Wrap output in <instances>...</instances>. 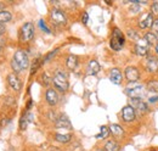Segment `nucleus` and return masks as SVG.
Segmentation results:
<instances>
[{
  "label": "nucleus",
  "instance_id": "obj_1",
  "mask_svg": "<svg viewBox=\"0 0 158 151\" xmlns=\"http://www.w3.org/2000/svg\"><path fill=\"white\" fill-rule=\"evenodd\" d=\"M52 83H54L55 88H56L57 90H60V92H62V93L67 92L68 88H69L67 75H66L63 71H57V72L55 73L54 78H52Z\"/></svg>",
  "mask_w": 158,
  "mask_h": 151
},
{
  "label": "nucleus",
  "instance_id": "obj_2",
  "mask_svg": "<svg viewBox=\"0 0 158 151\" xmlns=\"http://www.w3.org/2000/svg\"><path fill=\"white\" fill-rule=\"evenodd\" d=\"M124 43H125V37H124V34L119 31L118 28H114V29H113V33H112V37H111V43H110L111 48H112L114 51H119V50L123 48Z\"/></svg>",
  "mask_w": 158,
  "mask_h": 151
},
{
  "label": "nucleus",
  "instance_id": "obj_3",
  "mask_svg": "<svg viewBox=\"0 0 158 151\" xmlns=\"http://www.w3.org/2000/svg\"><path fill=\"white\" fill-rule=\"evenodd\" d=\"M14 60L17 62V65L20 66L22 70H26L29 65V58H28V55L24 50H17L14 55Z\"/></svg>",
  "mask_w": 158,
  "mask_h": 151
},
{
  "label": "nucleus",
  "instance_id": "obj_4",
  "mask_svg": "<svg viewBox=\"0 0 158 151\" xmlns=\"http://www.w3.org/2000/svg\"><path fill=\"white\" fill-rule=\"evenodd\" d=\"M34 36V26L31 22H27L21 28V38L23 41H29Z\"/></svg>",
  "mask_w": 158,
  "mask_h": 151
},
{
  "label": "nucleus",
  "instance_id": "obj_5",
  "mask_svg": "<svg viewBox=\"0 0 158 151\" xmlns=\"http://www.w3.org/2000/svg\"><path fill=\"white\" fill-rule=\"evenodd\" d=\"M155 19H153V15L151 12H146V14H142L139 19V27L141 29H147V28H151L152 24H153Z\"/></svg>",
  "mask_w": 158,
  "mask_h": 151
},
{
  "label": "nucleus",
  "instance_id": "obj_6",
  "mask_svg": "<svg viewBox=\"0 0 158 151\" xmlns=\"http://www.w3.org/2000/svg\"><path fill=\"white\" fill-rule=\"evenodd\" d=\"M124 75H125L127 80L130 82V83H135V82H138L139 79H140V72H139V70L135 66H129V67H127Z\"/></svg>",
  "mask_w": 158,
  "mask_h": 151
},
{
  "label": "nucleus",
  "instance_id": "obj_7",
  "mask_svg": "<svg viewBox=\"0 0 158 151\" xmlns=\"http://www.w3.org/2000/svg\"><path fill=\"white\" fill-rule=\"evenodd\" d=\"M50 17L56 24H64L67 22V17H66L64 12L60 9H52L50 12Z\"/></svg>",
  "mask_w": 158,
  "mask_h": 151
},
{
  "label": "nucleus",
  "instance_id": "obj_8",
  "mask_svg": "<svg viewBox=\"0 0 158 151\" xmlns=\"http://www.w3.org/2000/svg\"><path fill=\"white\" fill-rule=\"evenodd\" d=\"M125 93L129 95L131 99H141V96L143 94V87L142 85H134V87H128Z\"/></svg>",
  "mask_w": 158,
  "mask_h": 151
},
{
  "label": "nucleus",
  "instance_id": "obj_9",
  "mask_svg": "<svg viewBox=\"0 0 158 151\" xmlns=\"http://www.w3.org/2000/svg\"><path fill=\"white\" fill-rule=\"evenodd\" d=\"M135 117H136L135 110L130 105L123 107V110H122V118H123V121H125V122H133L135 119Z\"/></svg>",
  "mask_w": 158,
  "mask_h": 151
},
{
  "label": "nucleus",
  "instance_id": "obj_10",
  "mask_svg": "<svg viewBox=\"0 0 158 151\" xmlns=\"http://www.w3.org/2000/svg\"><path fill=\"white\" fill-rule=\"evenodd\" d=\"M135 53L139 56H146L148 53V43L145 39H140L135 45Z\"/></svg>",
  "mask_w": 158,
  "mask_h": 151
},
{
  "label": "nucleus",
  "instance_id": "obj_11",
  "mask_svg": "<svg viewBox=\"0 0 158 151\" xmlns=\"http://www.w3.org/2000/svg\"><path fill=\"white\" fill-rule=\"evenodd\" d=\"M146 71L150 73L158 72V58L156 56H148L146 60Z\"/></svg>",
  "mask_w": 158,
  "mask_h": 151
},
{
  "label": "nucleus",
  "instance_id": "obj_12",
  "mask_svg": "<svg viewBox=\"0 0 158 151\" xmlns=\"http://www.w3.org/2000/svg\"><path fill=\"white\" fill-rule=\"evenodd\" d=\"M130 106L134 109V110H139L140 112H146L148 111V107H147V104L142 100V99H130Z\"/></svg>",
  "mask_w": 158,
  "mask_h": 151
},
{
  "label": "nucleus",
  "instance_id": "obj_13",
  "mask_svg": "<svg viewBox=\"0 0 158 151\" xmlns=\"http://www.w3.org/2000/svg\"><path fill=\"white\" fill-rule=\"evenodd\" d=\"M45 97H46V101L50 106H55L57 102H59V94L55 89H48L46 90V94H45Z\"/></svg>",
  "mask_w": 158,
  "mask_h": 151
},
{
  "label": "nucleus",
  "instance_id": "obj_14",
  "mask_svg": "<svg viewBox=\"0 0 158 151\" xmlns=\"http://www.w3.org/2000/svg\"><path fill=\"white\" fill-rule=\"evenodd\" d=\"M7 83H9V85H10L14 90H16V92H20L21 88H22L21 80L19 79V77L16 75H14V73L7 76Z\"/></svg>",
  "mask_w": 158,
  "mask_h": 151
},
{
  "label": "nucleus",
  "instance_id": "obj_15",
  "mask_svg": "<svg viewBox=\"0 0 158 151\" xmlns=\"http://www.w3.org/2000/svg\"><path fill=\"white\" fill-rule=\"evenodd\" d=\"M56 127L57 128H67V129H72V124H71V122H69V119H68V117L66 116V114H62V116H60L59 118L56 119Z\"/></svg>",
  "mask_w": 158,
  "mask_h": 151
},
{
  "label": "nucleus",
  "instance_id": "obj_16",
  "mask_svg": "<svg viewBox=\"0 0 158 151\" xmlns=\"http://www.w3.org/2000/svg\"><path fill=\"white\" fill-rule=\"evenodd\" d=\"M110 79H111V82L113 84H120L122 79H123L122 72L119 71L118 68H112L111 72H110Z\"/></svg>",
  "mask_w": 158,
  "mask_h": 151
},
{
  "label": "nucleus",
  "instance_id": "obj_17",
  "mask_svg": "<svg viewBox=\"0 0 158 151\" xmlns=\"http://www.w3.org/2000/svg\"><path fill=\"white\" fill-rule=\"evenodd\" d=\"M31 122H33V113L32 112H26L23 116H22V118H21L20 121V128L22 131H24L26 128H27V126L31 123Z\"/></svg>",
  "mask_w": 158,
  "mask_h": 151
},
{
  "label": "nucleus",
  "instance_id": "obj_18",
  "mask_svg": "<svg viewBox=\"0 0 158 151\" xmlns=\"http://www.w3.org/2000/svg\"><path fill=\"white\" fill-rule=\"evenodd\" d=\"M100 65L99 62L96 60H90L89 63H88V75H91V76H95L96 73H99L100 71Z\"/></svg>",
  "mask_w": 158,
  "mask_h": 151
},
{
  "label": "nucleus",
  "instance_id": "obj_19",
  "mask_svg": "<svg viewBox=\"0 0 158 151\" xmlns=\"http://www.w3.org/2000/svg\"><path fill=\"white\" fill-rule=\"evenodd\" d=\"M110 132L114 138H123L124 136V131L119 124H111L110 126Z\"/></svg>",
  "mask_w": 158,
  "mask_h": 151
},
{
  "label": "nucleus",
  "instance_id": "obj_20",
  "mask_svg": "<svg viewBox=\"0 0 158 151\" xmlns=\"http://www.w3.org/2000/svg\"><path fill=\"white\" fill-rule=\"evenodd\" d=\"M66 65L69 70H76L77 66H78V57L76 55H69L67 57V61H66Z\"/></svg>",
  "mask_w": 158,
  "mask_h": 151
},
{
  "label": "nucleus",
  "instance_id": "obj_21",
  "mask_svg": "<svg viewBox=\"0 0 158 151\" xmlns=\"http://www.w3.org/2000/svg\"><path fill=\"white\" fill-rule=\"evenodd\" d=\"M105 150L106 151H119L120 150V145L116 140H108L105 144Z\"/></svg>",
  "mask_w": 158,
  "mask_h": 151
},
{
  "label": "nucleus",
  "instance_id": "obj_22",
  "mask_svg": "<svg viewBox=\"0 0 158 151\" xmlns=\"http://www.w3.org/2000/svg\"><path fill=\"white\" fill-rule=\"evenodd\" d=\"M143 39L148 43V45H157L158 43V37L155 34V33H152V32H148V33H146L145 34V37Z\"/></svg>",
  "mask_w": 158,
  "mask_h": 151
},
{
  "label": "nucleus",
  "instance_id": "obj_23",
  "mask_svg": "<svg viewBox=\"0 0 158 151\" xmlns=\"http://www.w3.org/2000/svg\"><path fill=\"white\" fill-rule=\"evenodd\" d=\"M110 127H106V126H102L100 128V133L96 135L98 139H106L108 135H110Z\"/></svg>",
  "mask_w": 158,
  "mask_h": 151
},
{
  "label": "nucleus",
  "instance_id": "obj_24",
  "mask_svg": "<svg viewBox=\"0 0 158 151\" xmlns=\"http://www.w3.org/2000/svg\"><path fill=\"white\" fill-rule=\"evenodd\" d=\"M12 19V15L9 11H0V23H7Z\"/></svg>",
  "mask_w": 158,
  "mask_h": 151
},
{
  "label": "nucleus",
  "instance_id": "obj_25",
  "mask_svg": "<svg viewBox=\"0 0 158 151\" xmlns=\"http://www.w3.org/2000/svg\"><path fill=\"white\" fill-rule=\"evenodd\" d=\"M55 140L59 143H68L71 140V134H55Z\"/></svg>",
  "mask_w": 158,
  "mask_h": 151
},
{
  "label": "nucleus",
  "instance_id": "obj_26",
  "mask_svg": "<svg viewBox=\"0 0 158 151\" xmlns=\"http://www.w3.org/2000/svg\"><path fill=\"white\" fill-rule=\"evenodd\" d=\"M147 89L152 93H158V80H150L147 83Z\"/></svg>",
  "mask_w": 158,
  "mask_h": 151
},
{
  "label": "nucleus",
  "instance_id": "obj_27",
  "mask_svg": "<svg viewBox=\"0 0 158 151\" xmlns=\"http://www.w3.org/2000/svg\"><path fill=\"white\" fill-rule=\"evenodd\" d=\"M39 66H40V58H35V61H34V63L32 65V68H31V75H34L37 72V70H38Z\"/></svg>",
  "mask_w": 158,
  "mask_h": 151
},
{
  "label": "nucleus",
  "instance_id": "obj_28",
  "mask_svg": "<svg viewBox=\"0 0 158 151\" xmlns=\"http://www.w3.org/2000/svg\"><path fill=\"white\" fill-rule=\"evenodd\" d=\"M11 67H12V70H14V72H15V73H20V72L23 71L20 66L17 65V62H16L14 58H12V61H11Z\"/></svg>",
  "mask_w": 158,
  "mask_h": 151
},
{
  "label": "nucleus",
  "instance_id": "obj_29",
  "mask_svg": "<svg viewBox=\"0 0 158 151\" xmlns=\"http://www.w3.org/2000/svg\"><path fill=\"white\" fill-rule=\"evenodd\" d=\"M128 37L130 38L131 40H140L139 34L135 32V31H133V29H129V31H128Z\"/></svg>",
  "mask_w": 158,
  "mask_h": 151
},
{
  "label": "nucleus",
  "instance_id": "obj_30",
  "mask_svg": "<svg viewBox=\"0 0 158 151\" xmlns=\"http://www.w3.org/2000/svg\"><path fill=\"white\" fill-rule=\"evenodd\" d=\"M130 11H131L133 14H136V12L140 11V4H139L138 1H134V2H133V5L130 6Z\"/></svg>",
  "mask_w": 158,
  "mask_h": 151
},
{
  "label": "nucleus",
  "instance_id": "obj_31",
  "mask_svg": "<svg viewBox=\"0 0 158 151\" xmlns=\"http://www.w3.org/2000/svg\"><path fill=\"white\" fill-rule=\"evenodd\" d=\"M151 14L152 15H158V1H153L151 5Z\"/></svg>",
  "mask_w": 158,
  "mask_h": 151
},
{
  "label": "nucleus",
  "instance_id": "obj_32",
  "mask_svg": "<svg viewBox=\"0 0 158 151\" xmlns=\"http://www.w3.org/2000/svg\"><path fill=\"white\" fill-rule=\"evenodd\" d=\"M39 27L41 28V31H44V32H46V33H50V31H49V28H48V26L45 24V22H44V19H39Z\"/></svg>",
  "mask_w": 158,
  "mask_h": 151
},
{
  "label": "nucleus",
  "instance_id": "obj_33",
  "mask_svg": "<svg viewBox=\"0 0 158 151\" xmlns=\"http://www.w3.org/2000/svg\"><path fill=\"white\" fill-rule=\"evenodd\" d=\"M57 51H59V49H55L54 51H51V53H49V54H48L46 56L44 57V60H43V62H48V61H49V60H50L51 57L54 56V55H55V54H56Z\"/></svg>",
  "mask_w": 158,
  "mask_h": 151
},
{
  "label": "nucleus",
  "instance_id": "obj_34",
  "mask_svg": "<svg viewBox=\"0 0 158 151\" xmlns=\"http://www.w3.org/2000/svg\"><path fill=\"white\" fill-rule=\"evenodd\" d=\"M151 29H152V33H155L156 36H158V19H155V22H153Z\"/></svg>",
  "mask_w": 158,
  "mask_h": 151
},
{
  "label": "nucleus",
  "instance_id": "obj_35",
  "mask_svg": "<svg viewBox=\"0 0 158 151\" xmlns=\"http://www.w3.org/2000/svg\"><path fill=\"white\" fill-rule=\"evenodd\" d=\"M88 19H89L88 14H86V12H84V14H83V17H81V21H83V23H84V24H86V23H88Z\"/></svg>",
  "mask_w": 158,
  "mask_h": 151
},
{
  "label": "nucleus",
  "instance_id": "obj_36",
  "mask_svg": "<svg viewBox=\"0 0 158 151\" xmlns=\"http://www.w3.org/2000/svg\"><path fill=\"white\" fill-rule=\"evenodd\" d=\"M43 80H44V83H45L46 85L49 84V82H50V79H49V76L46 75V73H44V75H43Z\"/></svg>",
  "mask_w": 158,
  "mask_h": 151
},
{
  "label": "nucleus",
  "instance_id": "obj_37",
  "mask_svg": "<svg viewBox=\"0 0 158 151\" xmlns=\"http://www.w3.org/2000/svg\"><path fill=\"white\" fill-rule=\"evenodd\" d=\"M148 101H150L151 104H156V102H158V96H151V97L148 99Z\"/></svg>",
  "mask_w": 158,
  "mask_h": 151
},
{
  "label": "nucleus",
  "instance_id": "obj_38",
  "mask_svg": "<svg viewBox=\"0 0 158 151\" xmlns=\"http://www.w3.org/2000/svg\"><path fill=\"white\" fill-rule=\"evenodd\" d=\"M31 106H32V100H29V101H28V104H27V110H29V109H31Z\"/></svg>",
  "mask_w": 158,
  "mask_h": 151
},
{
  "label": "nucleus",
  "instance_id": "obj_39",
  "mask_svg": "<svg viewBox=\"0 0 158 151\" xmlns=\"http://www.w3.org/2000/svg\"><path fill=\"white\" fill-rule=\"evenodd\" d=\"M7 123H9V119H2V121H1V124H2V126L7 124Z\"/></svg>",
  "mask_w": 158,
  "mask_h": 151
},
{
  "label": "nucleus",
  "instance_id": "obj_40",
  "mask_svg": "<svg viewBox=\"0 0 158 151\" xmlns=\"http://www.w3.org/2000/svg\"><path fill=\"white\" fill-rule=\"evenodd\" d=\"M155 50H156V53H157V54H158V44H157V45H156V49H155Z\"/></svg>",
  "mask_w": 158,
  "mask_h": 151
},
{
  "label": "nucleus",
  "instance_id": "obj_41",
  "mask_svg": "<svg viewBox=\"0 0 158 151\" xmlns=\"http://www.w3.org/2000/svg\"><path fill=\"white\" fill-rule=\"evenodd\" d=\"M148 151H157V150H155V149H153V150H148Z\"/></svg>",
  "mask_w": 158,
  "mask_h": 151
}]
</instances>
